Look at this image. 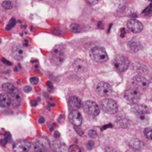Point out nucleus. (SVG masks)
I'll return each mask as SVG.
<instances>
[{
  "instance_id": "15",
  "label": "nucleus",
  "mask_w": 152,
  "mask_h": 152,
  "mask_svg": "<svg viewBox=\"0 0 152 152\" xmlns=\"http://www.w3.org/2000/svg\"><path fill=\"white\" fill-rule=\"evenodd\" d=\"M69 120L74 126H80L83 123V117L78 111L74 110L69 114Z\"/></svg>"
},
{
  "instance_id": "19",
  "label": "nucleus",
  "mask_w": 152,
  "mask_h": 152,
  "mask_svg": "<svg viewBox=\"0 0 152 152\" xmlns=\"http://www.w3.org/2000/svg\"><path fill=\"white\" fill-rule=\"evenodd\" d=\"M11 104L10 98L7 93H2L0 94V107L1 108H8Z\"/></svg>"
},
{
  "instance_id": "35",
  "label": "nucleus",
  "mask_w": 152,
  "mask_h": 152,
  "mask_svg": "<svg viewBox=\"0 0 152 152\" xmlns=\"http://www.w3.org/2000/svg\"><path fill=\"white\" fill-rule=\"evenodd\" d=\"M30 82H31L32 84L37 85L39 82V79L37 78V77H31V78L30 79Z\"/></svg>"
},
{
  "instance_id": "38",
  "label": "nucleus",
  "mask_w": 152,
  "mask_h": 152,
  "mask_svg": "<svg viewBox=\"0 0 152 152\" xmlns=\"http://www.w3.org/2000/svg\"><path fill=\"white\" fill-rule=\"evenodd\" d=\"M31 89H32V88H31V86H25V88H24V91L26 92V93H28V92L31 91Z\"/></svg>"
},
{
  "instance_id": "10",
  "label": "nucleus",
  "mask_w": 152,
  "mask_h": 152,
  "mask_svg": "<svg viewBox=\"0 0 152 152\" xmlns=\"http://www.w3.org/2000/svg\"><path fill=\"white\" fill-rule=\"evenodd\" d=\"M31 147V142L25 140H21L15 142L13 146V149L14 152H28Z\"/></svg>"
},
{
  "instance_id": "3",
  "label": "nucleus",
  "mask_w": 152,
  "mask_h": 152,
  "mask_svg": "<svg viewBox=\"0 0 152 152\" xmlns=\"http://www.w3.org/2000/svg\"><path fill=\"white\" fill-rule=\"evenodd\" d=\"M65 53L64 48L61 45H58L55 47L53 51H52V61L56 65H61L64 62V60H65Z\"/></svg>"
},
{
  "instance_id": "21",
  "label": "nucleus",
  "mask_w": 152,
  "mask_h": 152,
  "mask_svg": "<svg viewBox=\"0 0 152 152\" xmlns=\"http://www.w3.org/2000/svg\"><path fill=\"white\" fill-rule=\"evenodd\" d=\"M128 46H129V49L132 50L133 53H137V51H139V50L140 49V44L139 42L136 41H131L128 43Z\"/></svg>"
},
{
  "instance_id": "16",
  "label": "nucleus",
  "mask_w": 152,
  "mask_h": 152,
  "mask_svg": "<svg viewBox=\"0 0 152 152\" xmlns=\"http://www.w3.org/2000/svg\"><path fill=\"white\" fill-rule=\"evenodd\" d=\"M132 68L135 72L139 74V75H147L149 73L148 67L145 66V65H143L141 62H134L132 65Z\"/></svg>"
},
{
  "instance_id": "20",
  "label": "nucleus",
  "mask_w": 152,
  "mask_h": 152,
  "mask_svg": "<svg viewBox=\"0 0 152 152\" xmlns=\"http://www.w3.org/2000/svg\"><path fill=\"white\" fill-rule=\"evenodd\" d=\"M68 103H69L70 108L72 110H77L81 108V101L77 96H71L68 100Z\"/></svg>"
},
{
  "instance_id": "12",
  "label": "nucleus",
  "mask_w": 152,
  "mask_h": 152,
  "mask_svg": "<svg viewBox=\"0 0 152 152\" xmlns=\"http://www.w3.org/2000/svg\"><path fill=\"white\" fill-rule=\"evenodd\" d=\"M50 147V142L46 138H40L35 142L34 145V150L37 151H45Z\"/></svg>"
},
{
  "instance_id": "31",
  "label": "nucleus",
  "mask_w": 152,
  "mask_h": 152,
  "mask_svg": "<svg viewBox=\"0 0 152 152\" xmlns=\"http://www.w3.org/2000/svg\"><path fill=\"white\" fill-rule=\"evenodd\" d=\"M144 13H145V15H147V16H151V4H150V5L148 6V7H147L146 9H145V11H144Z\"/></svg>"
},
{
  "instance_id": "26",
  "label": "nucleus",
  "mask_w": 152,
  "mask_h": 152,
  "mask_svg": "<svg viewBox=\"0 0 152 152\" xmlns=\"http://www.w3.org/2000/svg\"><path fill=\"white\" fill-rule=\"evenodd\" d=\"M15 25H16V19H15L14 18H12L10 20V22H9L8 25L6 26V30H7V31H9V30L12 29Z\"/></svg>"
},
{
  "instance_id": "25",
  "label": "nucleus",
  "mask_w": 152,
  "mask_h": 152,
  "mask_svg": "<svg viewBox=\"0 0 152 152\" xmlns=\"http://www.w3.org/2000/svg\"><path fill=\"white\" fill-rule=\"evenodd\" d=\"M144 135L148 140H151V128H146L144 129Z\"/></svg>"
},
{
  "instance_id": "1",
  "label": "nucleus",
  "mask_w": 152,
  "mask_h": 152,
  "mask_svg": "<svg viewBox=\"0 0 152 152\" xmlns=\"http://www.w3.org/2000/svg\"><path fill=\"white\" fill-rule=\"evenodd\" d=\"M90 56L91 59L98 63H102L108 59V56L106 50L101 47H95L91 49L90 52Z\"/></svg>"
},
{
  "instance_id": "14",
  "label": "nucleus",
  "mask_w": 152,
  "mask_h": 152,
  "mask_svg": "<svg viewBox=\"0 0 152 152\" xmlns=\"http://www.w3.org/2000/svg\"><path fill=\"white\" fill-rule=\"evenodd\" d=\"M127 27L133 33H140L143 29V25L136 19L129 20L127 23Z\"/></svg>"
},
{
  "instance_id": "2",
  "label": "nucleus",
  "mask_w": 152,
  "mask_h": 152,
  "mask_svg": "<svg viewBox=\"0 0 152 152\" xmlns=\"http://www.w3.org/2000/svg\"><path fill=\"white\" fill-rule=\"evenodd\" d=\"M100 107L102 111L108 114H114L118 111L117 102L110 98H105L101 101Z\"/></svg>"
},
{
  "instance_id": "48",
  "label": "nucleus",
  "mask_w": 152,
  "mask_h": 152,
  "mask_svg": "<svg viewBox=\"0 0 152 152\" xmlns=\"http://www.w3.org/2000/svg\"><path fill=\"white\" fill-rule=\"evenodd\" d=\"M149 1H151V0H149Z\"/></svg>"
},
{
  "instance_id": "32",
  "label": "nucleus",
  "mask_w": 152,
  "mask_h": 152,
  "mask_svg": "<svg viewBox=\"0 0 152 152\" xmlns=\"http://www.w3.org/2000/svg\"><path fill=\"white\" fill-rule=\"evenodd\" d=\"M74 129H75V131L77 132V133L80 136H83V135H84V132H83V131L82 130V129H79L78 126H74Z\"/></svg>"
},
{
  "instance_id": "40",
  "label": "nucleus",
  "mask_w": 152,
  "mask_h": 152,
  "mask_svg": "<svg viewBox=\"0 0 152 152\" xmlns=\"http://www.w3.org/2000/svg\"><path fill=\"white\" fill-rule=\"evenodd\" d=\"M45 121V120L44 117H40L39 120V123H41V124H42V123H44Z\"/></svg>"
},
{
  "instance_id": "8",
  "label": "nucleus",
  "mask_w": 152,
  "mask_h": 152,
  "mask_svg": "<svg viewBox=\"0 0 152 152\" xmlns=\"http://www.w3.org/2000/svg\"><path fill=\"white\" fill-rule=\"evenodd\" d=\"M132 84L138 90H144L148 86V80L142 75H137L133 77L132 80Z\"/></svg>"
},
{
  "instance_id": "27",
  "label": "nucleus",
  "mask_w": 152,
  "mask_h": 152,
  "mask_svg": "<svg viewBox=\"0 0 152 152\" xmlns=\"http://www.w3.org/2000/svg\"><path fill=\"white\" fill-rule=\"evenodd\" d=\"M2 7L9 10V9H11L13 7V3L10 1H4L2 2Z\"/></svg>"
},
{
  "instance_id": "6",
  "label": "nucleus",
  "mask_w": 152,
  "mask_h": 152,
  "mask_svg": "<svg viewBox=\"0 0 152 152\" xmlns=\"http://www.w3.org/2000/svg\"><path fill=\"white\" fill-rule=\"evenodd\" d=\"M85 112L93 117L99 115V108L96 102L93 101H86L83 105Z\"/></svg>"
},
{
  "instance_id": "9",
  "label": "nucleus",
  "mask_w": 152,
  "mask_h": 152,
  "mask_svg": "<svg viewBox=\"0 0 152 152\" xmlns=\"http://www.w3.org/2000/svg\"><path fill=\"white\" fill-rule=\"evenodd\" d=\"M96 91L100 96L105 97V96L111 95L113 90L112 87L108 83H105V82H101V83H98L97 86H96Z\"/></svg>"
},
{
  "instance_id": "13",
  "label": "nucleus",
  "mask_w": 152,
  "mask_h": 152,
  "mask_svg": "<svg viewBox=\"0 0 152 152\" xmlns=\"http://www.w3.org/2000/svg\"><path fill=\"white\" fill-rule=\"evenodd\" d=\"M10 98V101H11V104L14 106H18L20 105L21 102H22V94H21L20 91L18 89L15 88L11 92L7 94Z\"/></svg>"
},
{
  "instance_id": "33",
  "label": "nucleus",
  "mask_w": 152,
  "mask_h": 152,
  "mask_svg": "<svg viewBox=\"0 0 152 152\" xmlns=\"http://www.w3.org/2000/svg\"><path fill=\"white\" fill-rule=\"evenodd\" d=\"M94 143L93 141H88L87 143V145H86V147H87V148L88 150H91L92 148H94Z\"/></svg>"
},
{
  "instance_id": "11",
  "label": "nucleus",
  "mask_w": 152,
  "mask_h": 152,
  "mask_svg": "<svg viewBox=\"0 0 152 152\" xmlns=\"http://www.w3.org/2000/svg\"><path fill=\"white\" fill-rule=\"evenodd\" d=\"M73 68L77 72L85 73L88 71V62L82 59H77L73 62Z\"/></svg>"
},
{
  "instance_id": "36",
  "label": "nucleus",
  "mask_w": 152,
  "mask_h": 152,
  "mask_svg": "<svg viewBox=\"0 0 152 152\" xmlns=\"http://www.w3.org/2000/svg\"><path fill=\"white\" fill-rule=\"evenodd\" d=\"M104 152H118V151H117L116 149H114V148H111V147H106V148H105V151H104Z\"/></svg>"
},
{
  "instance_id": "43",
  "label": "nucleus",
  "mask_w": 152,
  "mask_h": 152,
  "mask_svg": "<svg viewBox=\"0 0 152 152\" xmlns=\"http://www.w3.org/2000/svg\"><path fill=\"white\" fill-rule=\"evenodd\" d=\"M5 138H6V140H9L10 138V134L9 133V132H7V133L5 134Z\"/></svg>"
},
{
  "instance_id": "29",
  "label": "nucleus",
  "mask_w": 152,
  "mask_h": 152,
  "mask_svg": "<svg viewBox=\"0 0 152 152\" xmlns=\"http://www.w3.org/2000/svg\"><path fill=\"white\" fill-rule=\"evenodd\" d=\"M68 151V152H81V150H80V148H79L77 145H73L70 147Z\"/></svg>"
},
{
  "instance_id": "47",
  "label": "nucleus",
  "mask_w": 152,
  "mask_h": 152,
  "mask_svg": "<svg viewBox=\"0 0 152 152\" xmlns=\"http://www.w3.org/2000/svg\"><path fill=\"white\" fill-rule=\"evenodd\" d=\"M0 42H1V41H0Z\"/></svg>"
},
{
  "instance_id": "34",
  "label": "nucleus",
  "mask_w": 152,
  "mask_h": 152,
  "mask_svg": "<svg viewBox=\"0 0 152 152\" xmlns=\"http://www.w3.org/2000/svg\"><path fill=\"white\" fill-rule=\"evenodd\" d=\"M86 1H87V2L88 3V4H91V5H95V4H97L98 2H99L101 0H86Z\"/></svg>"
},
{
  "instance_id": "22",
  "label": "nucleus",
  "mask_w": 152,
  "mask_h": 152,
  "mask_svg": "<svg viewBox=\"0 0 152 152\" xmlns=\"http://www.w3.org/2000/svg\"><path fill=\"white\" fill-rule=\"evenodd\" d=\"M129 144H130V146L133 148L134 149L140 150L142 148V142L138 139L132 140L130 142H129Z\"/></svg>"
},
{
  "instance_id": "28",
  "label": "nucleus",
  "mask_w": 152,
  "mask_h": 152,
  "mask_svg": "<svg viewBox=\"0 0 152 152\" xmlns=\"http://www.w3.org/2000/svg\"><path fill=\"white\" fill-rule=\"evenodd\" d=\"M70 30L73 33H77L79 32V30H80V26L77 24H71L70 26Z\"/></svg>"
},
{
  "instance_id": "30",
  "label": "nucleus",
  "mask_w": 152,
  "mask_h": 152,
  "mask_svg": "<svg viewBox=\"0 0 152 152\" xmlns=\"http://www.w3.org/2000/svg\"><path fill=\"white\" fill-rule=\"evenodd\" d=\"M88 135L91 138H93V139H95V138L97 137V133H96L94 130L89 131Z\"/></svg>"
},
{
  "instance_id": "41",
  "label": "nucleus",
  "mask_w": 152,
  "mask_h": 152,
  "mask_svg": "<svg viewBox=\"0 0 152 152\" xmlns=\"http://www.w3.org/2000/svg\"><path fill=\"white\" fill-rule=\"evenodd\" d=\"M112 127V125L109 124V125H106V126H104L102 128V130H105V129H106L107 128H111Z\"/></svg>"
},
{
  "instance_id": "42",
  "label": "nucleus",
  "mask_w": 152,
  "mask_h": 152,
  "mask_svg": "<svg viewBox=\"0 0 152 152\" xmlns=\"http://www.w3.org/2000/svg\"><path fill=\"white\" fill-rule=\"evenodd\" d=\"M60 137V134L59 132H55L54 133V137L55 138H59Z\"/></svg>"
},
{
  "instance_id": "39",
  "label": "nucleus",
  "mask_w": 152,
  "mask_h": 152,
  "mask_svg": "<svg viewBox=\"0 0 152 152\" xmlns=\"http://www.w3.org/2000/svg\"><path fill=\"white\" fill-rule=\"evenodd\" d=\"M1 61H2V62H4V63H5L6 65H11V62H8V61H7V60H6V59H1Z\"/></svg>"
},
{
  "instance_id": "18",
  "label": "nucleus",
  "mask_w": 152,
  "mask_h": 152,
  "mask_svg": "<svg viewBox=\"0 0 152 152\" xmlns=\"http://www.w3.org/2000/svg\"><path fill=\"white\" fill-rule=\"evenodd\" d=\"M116 122H117V125H118L120 127L123 128V129L129 128L131 125V122L130 120H129V119H128V117H126L125 114H120L117 116Z\"/></svg>"
},
{
  "instance_id": "45",
  "label": "nucleus",
  "mask_w": 152,
  "mask_h": 152,
  "mask_svg": "<svg viewBox=\"0 0 152 152\" xmlns=\"http://www.w3.org/2000/svg\"><path fill=\"white\" fill-rule=\"evenodd\" d=\"M102 22H99V24H98V28H102Z\"/></svg>"
},
{
  "instance_id": "44",
  "label": "nucleus",
  "mask_w": 152,
  "mask_h": 152,
  "mask_svg": "<svg viewBox=\"0 0 152 152\" xmlns=\"http://www.w3.org/2000/svg\"><path fill=\"white\" fill-rule=\"evenodd\" d=\"M46 85H47V86H48V87H50V88L53 87V84H52L51 82H50V81L47 82V83H46Z\"/></svg>"
},
{
  "instance_id": "37",
  "label": "nucleus",
  "mask_w": 152,
  "mask_h": 152,
  "mask_svg": "<svg viewBox=\"0 0 152 152\" xmlns=\"http://www.w3.org/2000/svg\"><path fill=\"white\" fill-rule=\"evenodd\" d=\"M126 29H125V28H122V29L120 30V36H121V37H124L125 36H126Z\"/></svg>"
},
{
  "instance_id": "7",
  "label": "nucleus",
  "mask_w": 152,
  "mask_h": 152,
  "mask_svg": "<svg viewBox=\"0 0 152 152\" xmlns=\"http://www.w3.org/2000/svg\"><path fill=\"white\" fill-rule=\"evenodd\" d=\"M132 111L142 120H145V117L148 114V108L143 104H133L132 105Z\"/></svg>"
},
{
  "instance_id": "4",
  "label": "nucleus",
  "mask_w": 152,
  "mask_h": 152,
  "mask_svg": "<svg viewBox=\"0 0 152 152\" xmlns=\"http://www.w3.org/2000/svg\"><path fill=\"white\" fill-rule=\"evenodd\" d=\"M129 60L123 55H118L116 56L114 60V65L116 69L120 72H124L129 68Z\"/></svg>"
},
{
  "instance_id": "23",
  "label": "nucleus",
  "mask_w": 152,
  "mask_h": 152,
  "mask_svg": "<svg viewBox=\"0 0 152 152\" xmlns=\"http://www.w3.org/2000/svg\"><path fill=\"white\" fill-rule=\"evenodd\" d=\"M54 147L56 151L58 152H66L67 147L64 143L61 142H56L54 143Z\"/></svg>"
},
{
  "instance_id": "24",
  "label": "nucleus",
  "mask_w": 152,
  "mask_h": 152,
  "mask_svg": "<svg viewBox=\"0 0 152 152\" xmlns=\"http://www.w3.org/2000/svg\"><path fill=\"white\" fill-rule=\"evenodd\" d=\"M2 89L5 91V93L9 94L10 92H11L13 89H15V87L13 85L10 84V83H4L2 85Z\"/></svg>"
},
{
  "instance_id": "46",
  "label": "nucleus",
  "mask_w": 152,
  "mask_h": 152,
  "mask_svg": "<svg viewBox=\"0 0 152 152\" xmlns=\"http://www.w3.org/2000/svg\"><path fill=\"white\" fill-rule=\"evenodd\" d=\"M37 152H45V151H37Z\"/></svg>"
},
{
  "instance_id": "5",
  "label": "nucleus",
  "mask_w": 152,
  "mask_h": 152,
  "mask_svg": "<svg viewBox=\"0 0 152 152\" xmlns=\"http://www.w3.org/2000/svg\"><path fill=\"white\" fill-rule=\"evenodd\" d=\"M124 97L128 102H131L132 104L137 103L141 98V94L140 90H138L136 88H129L125 92Z\"/></svg>"
},
{
  "instance_id": "17",
  "label": "nucleus",
  "mask_w": 152,
  "mask_h": 152,
  "mask_svg": "<svg viewBox=\"0 0 152 152\" xmlns=\"http://www.w3.org/2000/svg\"><path fill=\"white\" fill-rule=\"evenodd\" d=\"M13 56L17 60H22L25 56V50L22 45H16L13 48L12 50Z\"/></svg>"
}]
</instances>
